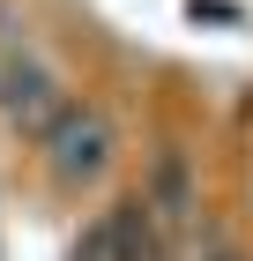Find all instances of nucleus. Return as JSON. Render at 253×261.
Here are the masks:
<instances>
[{
  "label": "nucleus",
  "mask_w": 253,
  "mask_h": 261,
  "mask_svg": "<svg viewBox=\"0 0 253 261\" xmlns=\"http://www.w3.org/2000/svg\"><path fill=\"white\" fill-rule=\"evenodd\" d=\"M38 142H45V164H52L60 187H97L104 164H112V127H104L97 105H60L38 127Z\"/></svg>",
  "instance_id": "obj_1"
},
{
  "label": "nucleus",
  "mask_w": 253,
  "mask_h": 261,
  "mask_svg": "<svg viewBox=\"0 0 253 261\" xmlns=\"http://www.w3.org/2000/svg\"><path fill=\"white\" fill-rule=\"evenodd\" d=\"M0 105H8V112H15L22 127H30V135H38L45 120H52L60 105V90H52V75H45V60H30V53H8V60H0Z\"/></svg>",
  "instance_id": "obj_2"
},
{
  "label": "nucleus",
  "mask_w": 253,
  "mask_h": 261,
  "mask_svg": "<svg viewBox=\"0 0 253 261\" xmlns=\"http://www.w3.org/2000/svg\"><path fill=\"white\" fill-rule=\"evenodd\" d=\"M201 261H246V254H238V246L223 239V231H209V246H201Z\"/></svg>",
  "instance_id": "obj_3"
}]
</instances>
